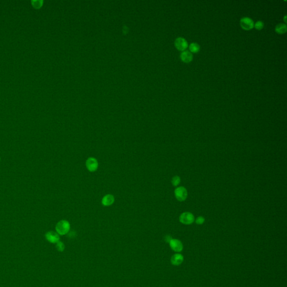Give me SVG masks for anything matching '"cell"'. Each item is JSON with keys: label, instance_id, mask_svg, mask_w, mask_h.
<instances>
[{"label": "cell", "instance_id": "6da1fadb", "mask_svg": "<svg viewBox=\"0 0 287 287\" xmlns=\"http://www.w3.org/2000/svg\"><path fill=\"white\" fill-rule=\"evenodd\" d=\"M70 229V224L69 222L66 220H62L57 223L56 225V231L59 235H65L68 233Z\"/></svg>", "mask_w": 287, "mask_h": 287}, {"label": "cell", "instance_id": "7a4b0ae2", "mask_svg": "<svg viewBox=\"0 0 287 287\" xmlns=\"http://www.w3.org/2000/svg\"><path fill=\"white\" fill-rule=\"evenodd\" d=\"M195 220L194 215L190 212H183L180 216V221L185 225L192 224Z\"/></svg>", "mask_w": 287, "mask_h": 287}, {"label": "cell", "instance_id": "3957f363", "mask_svg": "<svg viewBox=\"0 0 287 287\" xmlns=\"http://www.w3.org/2000/svg\"><path fill=\"white\" fill-rule=\"evenodd\" d=\"M241 28L245 30H250L254 27V22L249 17H244L241 19Z\"/></svg>", "mask_w": 287, "mask_h": 287}, {"label": "cell", "instance_id": "277c9868", "mask_svg": "<svg viewBox=\"0 0 287 287\" xmlns=\"http://www.w3.org/2000/svg\"><path fill=\"white\" fill-rule=\"evenodd\" d=\"M175 196L180 201H184L187 197V191L184 187H179L175 191Z\"/></svg>", "mask_w": 287, "mask_h": 287}, {"label": "cell", "instance_id": "5b68a950", "mask_svg": "<svg viewBox=\"0 0 287 287\" xmlns=\"http://www.w3.org/2000/svg\"><path fill=\"white\" fill-rule=\"evenodd\" d=\"M175 46L178 51L182 52L184 51L188 47L187 41L182 37L177 38L175 40Z\"/></svg>", "mask_w": 287, "mask_h": 287}, {"label": "cell", "instance_id": "8992f818", "mask_svg": "<svg viewBox=\"0 0 287 287\" xmlns=\"http://www.w3.org/2000/svg\"><path fill=\"white\" fill-rule=\"evenodd\" d=\"M86 166L90 172H95L98 167V160L93 157L89 158L86 161Z\"/></svg>", "mask_w": 287, "mask_h": 287}, {"label": "cell", "instance_id": "52a82bcc", "mask_svg": "<svg viewBox=\"0 0 287 287\" xmlns=\"http://www.w3.org/2000/svg\"><path fill=\"white\" fill-rule=\"evenodd\" d=\"M169 246L172 250L176 253H180L183 250V244L178 239H173L169 242Z\"/></svg>", "mask_w": 287, "mask_h": 287}, {"label": "cell", "instance_id": "ba28073f", "mask_svg": "<svg viewBox=\"0 0 287 287\" xmlns=\"http://www.w3.org/2000/svg\"><path fill=\"white\" fill-rule=\"evenodd\" d=\"M46 238L49 242L52 244H56L59 241V236L57 232L49 231L45 235Z\"/></svg>", "mask_w": 287, "mask_h": 287}, {"label": "cell", "instance_id": "9c48e42d", "mask_svg": "<svg viewBox=\"0 0 287 287\" xmlns=\"http://www.w3.org/2000/svg\"><path fill=\"white\" fill-rule=\"evenodd\" d=\"M180 59L182 62L184 63H189L193 59V55L188 51H183L180 55Z\"/></svg>", "mask_w": 287, "mask_h": 287}, {"label": "cell", "instance_id": "30bf717a", "mask_svg": "<svg viewBox=\"0 0 287 287\" xmlns=\"http://www.w3.org/2000/svg\"><path fill=\"white\" fill-rule=\"evenodd\" d=\"M184 257L180 253H176L173 255L171 257V261L172 265L175 266H179L184 261Z\"/></svg>", "mask_w": 287, "mask_h": 287}, {"label": "cell", "instance_id": "8fae6325", "mask_svg": "<svg viewBox=\"0 0 287 287\" xmlns=\"http://www.w3.org/2000/svg\"><path fill=\"white\" fill-rule=\"evenodd\" d=\"M115 201V197L112 195H107L103 197L102 203L104 206H108L112 205Z\"/></svg>", "mask_w": 287, "mask_h": 287}, {"label": "cell", "instance_id": "7c38bea8", "mask_svg": "<svg viewBox=\"0 0 287 287\" xmlns=\"http://www.w3.org/2000/svg\"><path fill=\"white\" fill-rule=\"evenodd\" d=\"M287 25L283 23H280L275 26V31L278 33V34H284L287 31Z\"/></svg>", "mask_w": 287, "mask_h": 287}, {"label": "cell", "instance_id": "4fadbf2b", "mask_svg": "<svg viewBox=\"0 0 287 287\" xmlns=\"http://www.w3.org/2000/svg\"><path fill=\"white\" fill-rule=\"evenodd\" d=\"M189 50L191 53H196L200 51V46L196 43H192L189 45Z\"/></svg>", "mask_w": 287, "mask_h": 287}, {"label": "cell", "instance_id": "5bb4252c", "mask_svg": "<svg viewBox=\"0 0 287 287\" xmlns=\"http://www.w3.org/2000/svg\"><path fill=\"white\" fill-rule=\"evenodd\" d=\"M43 1L42 0H33L31 1V3L35 9H39L43 5Z\"/></svg>", "mask_w": 287, "mask_h": 287}, {"label": "cell", "instance_id": "9a60e30c", "mask_svg": "<svg viewBox=\"0 0 287 287\" xmlns=\"http://www.w3.org/2000/svg\"><path fill=\"white\" fill-rule=\"evenodd\" d=\"M56 247L57 250H58L59 252H63L65 250V245L63 244V242L61 241H59L58 242H57L56 245Z\"/></svg>", "mask_w": 287, "mask_h": 287}, {"label": "cell", "instance_id": "2e32d148", "mask_svg": "<svg viewBox=\"0 0 287 287\" xmlns=\"http://www.w3.org/2000/svg\"><path fill=\"white\" fill-rule=\"evenodd\" d=\"M180 182H181V178L178 176H174L172 178V184L174 186H177L178 184H180Z\"/></svg>", "mask_w": 287, "mask_h": 287}, {"label": "cell", "instance_id": "e0dca14e", "mask_svg": "<svg viewBox=\"0 0 287 287\" xmlns=\"http://www.w3.org/2000/svg\"><path fill=\"white\" fill-rule=\"evenodd\" d=\"M264 24L262 21H257L255 23V24H254L255 28L258 30H261L264 28Z\"/></svg>", "mask_w": 287, "mask_h": 287}, {"label": "cell", "instance_id": "ac0fdd59", "mask_svg": "<svg viewBox=\"0 0 287 287\" xmlns=\"http://www.w3.org/2000/svg\"><path fill=\"white\" fill-rule=\"evenodd\" d=\"M205 222V219L203 216H199L196 219V224L199 225L203 224V223Z\"/></svg>", "mask_w": 287, "mask_h": 287}, {"label": "cell", "instance_id": "d6986e66", "mask_svg": "<svg viewBox=\"0 0 287 287\" xmlns=\"http://www.w3.org/2000/svg\"><path fill=\"white\" fill-rule=\"evenodd\" d=\"M172 239V237H171L170 236H165V241L167 242H168V243H169Z\"/></svg>", "mask_w": 287, "mask_h": 287}, {"label": "cell", "instance_id": "ffe728a7", "mask_svg": "<svg viewBox=\"0 0 287 287\" xmlns=\"http://www.w3.org/2000/svg\"><path fill=\"white\" fill-rule=\"evenodd\" d=\"M0 160H1V158H0Z\"/></svg>", "mask_w": 287, "mask_h": 287}]
</instances>
